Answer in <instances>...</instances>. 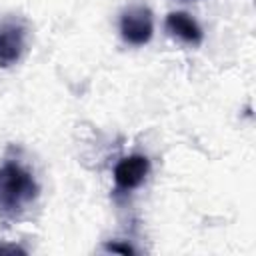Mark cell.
I'll list each match as a JSON object with an SVG mask.
<instances>
[{
	"label": "cell",
	"mask_w": 256,
	"mask_h": 256,
	"mask_svg": "<svg viewBox=\"0 0 256 256\" xmlns=\"http://www.w3.org/2000/svg\"><path fill=\"white\" fill-rule=\"evenodd\" d=\"M38 184L34 176L18 162H4L0 166V218L16 220L26 214L38 198Z\"/></svg>",
	"instance_id": "obj_1"
},
{
	"label": "cell",
	"mask_w": 256,
	"mask_h": 256,
	"mask_svg": "<svg viewBox=\"0 0 256 256\" xmlns=\"http://www.w3.org/2000/svg\"><path fill=\"white\" fill-rule=\"evenodd\" d=\"M154 32L152 12L146 6H130L120 16V34L130 46H144Z\"/></svg>",
	"instance_id": "obj_2"
},
{
	"label": "cell",
	"mask_w": 256,
	"mask_h": 256,
	"mask_svg": "<svg viewBox=\"0 0 256 256\" xmlns=\"http://www.w3.org/2000/svg\"><path fill=\"white\" fill-rule=\"evenodd\" d=\"M26 48V24L16 18H4L0 22V68H8L22 58Z\"/></svg>",
	"instance_id": "obj_3"
},
{
	"label": "cell",
	"mask_w": 256,
	"mask_h": 256,
	"mask_svg": "<svg viewBox=\"0 0 256 256\" xmlns=\"http://www.w3.org/2000/svg\"><path fill=\"white\" fill-rule=\"evenodd\" d=\"M148 172H150V160L146 156H142V154L128 156L114 168L116 188L122 192H130L146 180Z\"/></svg>",
	"instance_id": "obj_4"
},
{
	"label": "cell",
	"mask_w": 256,
	"mask_h": 256,
	"mask_svg": "<svg viewBox=\"0 0 256 256\" xmlns=\"http://www.w3.org/2000/svg\"><path fill=\"white\" fill-rule=\"evenodd\" d=\"M166 30L174 38H178V40H182V42H186L190 46H198L202 42V38H204L202 28L198 26V22L192 16L184 14V12H172V14H168V18H166Z\"/></svg>",
	"instance_id": "obj_5"
},
{
	"label": "cell",
	"mask_w": 256,
	"mask_h": 256,
	"mask_svg": "<svg viewBox=\"0 0 256 256\" xmlns=\"http://www.w3.org/2000/svg\"><path fill=\"white\" fill-rule=\"evenodd\" d=\"M106 250H110V252H122V254H132L134 252V248H130V246H118V244H108Z\"/></svg>",
	"instance_id": "obj_6"
}]
</instances>
